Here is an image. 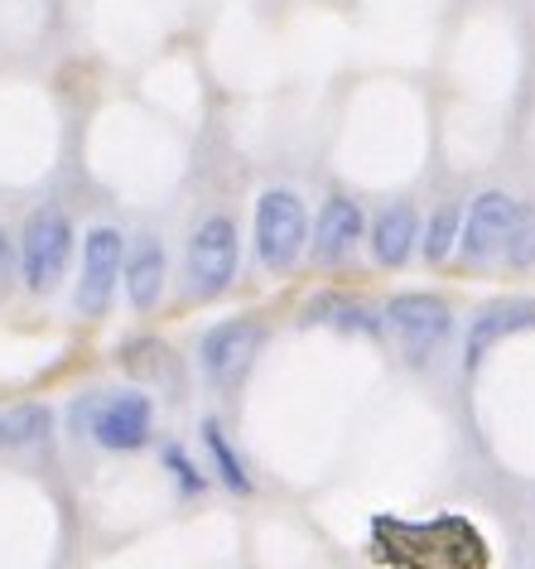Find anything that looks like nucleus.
Segmentation results:
<instances>
[{
    "mask_svg": "<svg viewBox=\"0 0 535 569\" xmlns=\"http://www.w3.org/2000/svg\"><path fill=\"white\" fill-rule=\"evenodd\" d=\"M521 218H526V203H516L512 193H502V189L477 193L473 203H468V212H463L458 251L468 256L473 266L497 261V256L506 251V241H512V232H516Z\"/></svg>",
    "mask_w": 535,
    "mask_h": 569,
    "instance_id": "5",
    "label": "nucleus"
},
{
    "mask_svg": "<svg viewBox=\"0 0 535 569\" xmlns=\"http://www.w3.org/2000/svg\"><path fill=\"white\" fill-rule=\"evenodd\" d=\"M458 227H463V208H454V203H444L430 218V227H420V251H425L430 266L448 261V251L458 247Z\"/></svg>",
    "mask_w": 535,
    "mask_h": 569,
    "instance_id": "15",
    "label": "nucleus"
},
{
    "mask_svg": "<svg viewBox=\"0 0 535 569\" xmlns=\"http://www.w3.org/2000/svg\"><path fill=\"white\" fill-rule=\"evenodd\" d=\"M164 276H169V261H164V241L145 232L125 247V261H121V284H125V300H131L140 315L160 305L164 295Z\"/></svg>",
    "mask_w": 535,
    "mask_h": 569,
    "instance_id": "11",
    "label": "nucleus"
},
{
    "mask_svg": "<svg viewBox=\"0 0 535 569\" xmlns=\"http://www.w3.org/2000/svg\"><path fill=\"white\" fill-rule=\"evenodd\" d=\"M203 445H208V453H213V463H218V478L228 482L232 492H251L246 463L232 453V445H228V430H222L218 420H203Z\"/></svg>",
    "mask_w": 535,
    "mask_h": 569,
    "instance_id": "16",
    "label": "nucleus"
},
{
    "mask_svg": "<svg viewBox=\"0 0 535 569\" xmlns=\"http://www.w3.org/2000/svg\"><path fill=\"white\" fill-rule=\"evenodd\" d=\"M415 247H420V212H415V203H386L372 218V256H376V266L396 270V266L411 261Z\"/></svg>",
    "mask_w": 535,
    "mask_h": 569,
    "instance_id": "12",
    "label": "nucleus"
},
{
    "mask_svg": "<svg viewBox=\"0 0 535 569\" xmlns=\"http://www.w3.org/2000/svg\"><path fill=\"white\" fill-rule=\"evenodd\" d=\"M304 323H333V329L362 333V338H382V329H386L382 315H372V309L357 300H343V295H323L319 305H309Z\"/></svg>",
    "mask_w": 535,
    "mask_h": 569,
    "instance_id": "13",
    "label": "nucleus"
},
{
    "mask_svg": "<svg viewBox=\"0 0 535 569\" xmlns=\"http://www.w3.org/2000/svg\"><path fill=\"white\" fill-rule=\"evenodd\" d=\"M309 251V212L294 189H265L256 198V261L265 270H294Z\"/></svg>",
    "mask_w": 535,
    "mask_h": 569,
    "instance_id": "2",
    "label": "nucleus"
},
{
    "mask_svg": "<svg viewBox=\"0 0 535 569\" xmlns=\"http://www.w3.org/2000/svg\"><path fill=\"white\" fill-rule=\"evenodd\" d=\"M261 348H265V323H256V319H222V323H213V329L203 333L199 367H203V377L213 381L218 391H232L236 381L251 372V362H256Z\"/></svg>",
    "mask_w": 535,
    "mask_h": 569,
    "instance_id": "4",
    "label": "nucleus"
},
{
    "mask_svg": "<svg viewBox=\"0 0 535 569\" xmlns=\"http://www.w3.org/2000/svg\"><path fill=\"white\" fill-rule=\"evenodd\" d=\"M20 280L30 284L34 295L59 290V280L68 276V261H73V222L63 218L59 208H39L20 232Z\"/></svg>",
    "mask_w": 535,
    "mask_h": 569,
    "instance_id": "1",
    "label": "nucleus"
},
{
    "mask_svg": "<svg viewBox=\"0 0 535 569\" xmlns=\"http://www.w3.org/2000/svg\"><path fill=\"white\" fill-rule=\"evenodd\" d=\"M164 463L174 468V478L184 482V492H203V478H199V468H193V463H189V459H184V453H179L174 445L164 449Z\"/></svg>",
    "mask_w": 535,
    "mask_h": 569,
    "instance_id": "19",
    "label": "nucleus"
},
{
    "mask_svg": "<svg viewBox=\"0 0 535 569\" xmlns=\"http://www.w3.org/2000/svg\"><path fill=\"white\" fill-rule=\"evenodd\" d=\"M362 232H367V218L352 198H329L319 212V222L309 227V256L319 266H343L352 251H357Z\"/></svg>",
    "mask_w": 535,
    "mask_h": 569,
    "instance_id": "9",
    "label": "nucleus"
},
{
    "mask_svg": "<svg viewBox=\"0 0 535 569\" xmlns=\"http://www.w3.org/2000/svg\"><path fill=\"white\" fill-rule=\"evenodd\" d=\"M502 256L512 266H531L535 261V218H531V208H526V218L516 222V232H512V241H506Z\"/></svg>",
    "mask_w": 535,
    "mask_h": 569,
    "instance_id": "17",
    "label": "nucleus"
},
{
    "mask_svg": "<svg viewBox=\"0 0 535 569\" xmlns=\"http://www.w3.org/2000/svg\"><path fill=\"white\" fill-rule=\"evenodd\" d=\"M16 280H20V247L10 232H0V300L16 290Z\"/></svg>",
    "mask_w": 535,
    "mask_h": 569,
    "instance_id": "18",
    "label": "nucleus"
},
{
    "mask_svg": "<svg viewBox=\"0 0 535 569\" xmlns=\"http://www.w3.org/2000/svg\"><path fill=\"white\" fill-rule=\"evenodd\" d=\"M53 430L49 406H16L0 416V449H24V445H44Z\"/></svg>",
    "mask_w": 535,
    "mask_h": 569,
    "instance_id": "14",
    "label": "nucleus"
},
{
    "mask_svg": "<svg viewBox=\"0 0 535 569\" xmlns=\"http://www.w3.org/2000/svg\"><path fill=\"white\" fill-rule=\"evenodd\" d=\"M386 329L401 338L405 348V362L415 367H430L440 358V348L448 343V333H454V315H448V305L440 295H396V300L386 305Z\"/></svg>",
    "mask_w": 535,
    "mask_h": 569,
    "instance_id": "3",
    "label": "nucleus"
},
{
    "mask_svg": "<svg viewBox=\"0 0 535 569\" xmlns=\"http://www.w3.org/2000/svg\"><path fill=\"white\" fill-rule=\"evenodd\" d=\"M236 256H242V237L228 212L199 222V232L189 237V280L199 295H222L236 276Z\"/></svg>",
    "mask_w": 535,
    "mask_h": 569,
    "instance_id": "6",
    "label": "nucleus"
},
{
    "mask_svg": "<svg viewBox=\"0 0 535 569\" xmlns=\"http://www.w3.org/2000/svg\"><path fill=\"white\" fill-rule=\"evenodd\" d=\"M535 329V300H492L477 309V319L468 323V348H463V362L468 372L487 358V348H497L502 338Z\"/></svg>",
    "mask_w": 535,
    "mask_h": 569,
    "instance_id": "10",
    "label": "nucleus"
},
{
    "mask_svg": "<svg viewBox=\"0 0 535 569\" xmlns=\"http://www.w3.org/2000/svg\"><path fill=\"white\" fill-rule=\"evenodd\" d=\"M121 261H125V237L117 227H92L82 237V280H78L82 315H107L111 295L121 284Z\"/></svg>",
    "mask_w": 535,
    "mask_h": 569,
    "instance_id": "7",
    "label": "nucleus"
},
{
    "mask_svg": "<svg viewBox=\"0 0 535 569\" xmlns=\"http://www.w3.org/2000/svg\"><path fill=\"white\" fill-rule=\"evenodd\" d=\"M150 430H154V401L145 391L111 396V401H102L97 406V416H92V439L102 449H111V453L140 449L150 439Z\"/></svg>",
    "mask_w": 535,
    "mask_h": 569,
    "instance_id": "8",
    "label": "nucleus"
}]
</instances>
